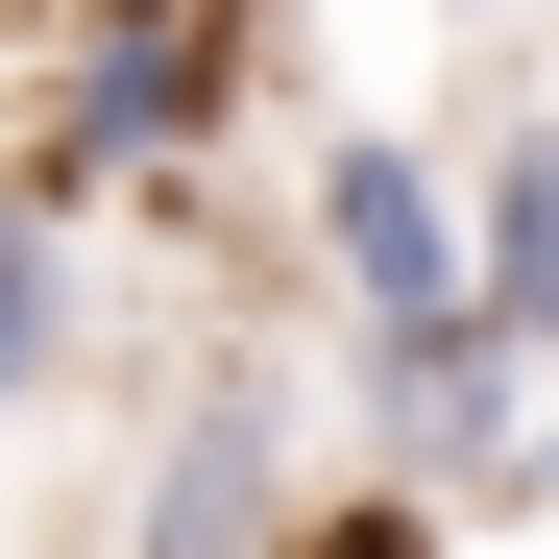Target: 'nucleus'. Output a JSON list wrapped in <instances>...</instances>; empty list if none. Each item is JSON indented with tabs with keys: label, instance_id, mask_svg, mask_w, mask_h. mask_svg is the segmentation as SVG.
<instances>
[{
	"label": "nucleus",
	"instance_id": "nucleus-3",
	"mask_svg": "<svg viewBox=\"0 0 559 559\" xmlns=\"http://www.w3.org/2000/svg\"><path fill=\"white\" fill-rule=\"evenodd\" d=\"M293 243H317L341 341H414V317H462V146H414V122H341V146L293 170Z\"/></svg>",
	"mask_w": 559,
	"mask_h": 559
},
{
	"label": "nucleus",
	"instance_id": "nucleus-5",
	"mask_svg": "<svg viewBox=\"0 0 559 559\" xmlns=\"http://www.w3.org/2000/svg\"><path fill=\"white\" fill-rule=\"evenodd\" d=\"M49 365H73V219H25V195H0V438L49 414Z\"/></svg>",
	"mask_w": 559,
	"mask_h": 559
},
{
	"label": "nucleus",
	"instance_id": "nucleus-6",
	"mask_svg": "<svg viewBox=\"0 0 559 559\" xmlns=\"http://www.w3.org/2000/svg\"><path fill=\"white\" fill-rule=\"evenodd\" d=\"M293 559H462V535H438L414 487H317V511H293Z\"/></svg>",
	"mask_w": 559,
	"mask_h": 559
},
{
	"label": "nucleus",
	"instance_id": "nucleus-2",
	"mask_svg": "<svg viewBox=\"0 0 559 559\" xmlns=\"http://www.w3.org/2000/svg\"><path fill=\"white\" fill-rule=\"evenodd\" d=\"M293 511H317V438H293V365H267V341H219L195 390H170V438H146V487H122V559H293Z\"/></svg>",
	"mask_w": 559,
	"mask_h": 559
},
{
	"label": "nucleus",
	"instance_id": "nucleus-4",
	"mask_svg": "<svg viewBox=\"0 0 559 559\" xmlns=\"http://www.w3.org/2000/svg\"><path fill=\"white\" fill-rule=\"evenodd\" d=\"M462 317H487L511 365H559V98L462 146Z\"/></svg>",
	"mask_w": 559,
	"mask_h": 559
},
{
	"label": "nucleus",
	"instance_id": "nucleus-1",
	"mask_svg": "<svg viewBox=\"0 0 559 559\" xmlns=\"http://www.w3.org/2000/svg\"><path fill=\"white\" fill-rule=\"evenodd\" d=\"M267 73H293L267 25H0V98H25L0 195H25V219H73V195H170Z\"/></svg>",
	"mask_w": 559,
	"mask_h": 559
}]
</instances>
